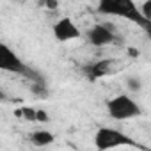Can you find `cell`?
<instances>
[{
    "mask_svg": "<svg viewBox=\"0 0 151 151\" xmlns=\"http://www.w3.org/2000/svg\"><path fill=\"white\" fill-rule=\"evenodd\" d=\"M32 93L34 94H37V96H41V98H45L46 94H48V91H46V86H45V82H39V84H32Z\"/></svg>",
    "mask_w": 151,
    "mask_h": 151,
    "instance_id": "obj_10",
    "label": "cell"
},
{
    "mask_svg": "<svg viewBox=\"0 0 151 151\" xmlns=\"http://www.w3.org/2000/svg\"><path fill=\"white\" fill-rule=\"evenodd\" d=\"M48 119H50V117L46 116L45 110H37V121H39V123H46Z\"/></svg>",
    "mask_w": 151,
    "mask_h": 151,
    "instance_id": "obj_13",
    "label": "cell"
},
{
    "mask_svg": "<svg viewBox=\"0 0 151 151\" xmlns=\"http://www.w3.org/2000/svg\"><path fill=\"white\" fill-rule=\"evenodd\" d=\"M96 9L101 14H110V16L123 18V20L135 23L147 34V37H151V22L144 18L140 7L133 0H101Z\"/></svg>",
    "mask_w": 151,
    "mask_h": 151,
    "instance_id": "obj_1",
    "label": "cell"
},
{
    "mask_svg": "<svg viewBox=\"0 0 151 151\" xmlns=\"http://www.w3.org/2000/svg\"><path fill=\"white\" fill-rule=\"evenodd\" d=\"M52 34L59 43H68V41H77L82 37V30L78 29V25L75 23L69 16H62L59 18L53 25H52Z\"/></svg>",
    "mask_w": 151,
    "mask_h": 151,
    "instance_id": "obj_7",
    "label": "cell"
},
{
    "mask_svg": "<svg viewBox=\"0 0 151 151\" xmlns=\"http://www.w3.org/2000/svg\"><path fill=\"white\" fill-rule=\"evenodd\" d=\"M93 142H94L96 151H112V149L124 147V146L137 147V142L128 133H124L117 128H110V126H100L94 132Z\"/></svg>",
    "mask_w": 151,
    "mask_h": 151,
    "instance_id": "obj_3",
    "label": "cell"
},
{
    "mask_svg": "<svg viewBox=\"0 0 151 151\" xmlns=\"http://www.w3.org/2000/svg\"><path fill=\"white\" fill-rule=\"evenodd\" d=\"M18 116H23L29 121H37V110H34V109H22V110H18Z\"/></svg>",
    "mask_w": 151,
    "mask_h": 151,
    "instance_id": "obj_11",
    "label": "cell"
},
{
    "mask_svg": "<svg viewBox=\"0 0 151 151\" xmlns=\"http://www.w3.org/2000/svg\"><path fill=\"white\" fill-rule=\"evenodd\" d=\"M119 69H121V62L117 59L107 57V59H98L93 64L86 66L84 68V73H86V77L91 82H96V80H101L105 77H110V75L117 73Z\"/></svg>",
    "mask_w": 151,
    "mask_h": 151,
    "instance_id": "obj_5",
    "label": "cell"
},
{
    "mask_svg": "<svg viewBox=\"0 0 151 151\" xmlns=\"http://www.w3.org/2000/svg\"><path fill=\"white\" fill-rule=\"evenodd\" d=\"M0 69L7 71V73H14V75H22V77L32 80L34 84L45 82L41 75L36 69H32L29 64H25L22 60V57L14 50H11L6 43L0 45Z\"/></svg>",
    "mask_w": 151,
    "mask_h": 151,
    "instance_id": "obj_2",
    "label": "cell"
},
{
    "mask_svg": "<svg viewBox=\"0 0 151 151\" xmlns=\"http://www.w3.org/2000/svg\"><path fill=\"white\" fill-rule=\"evenodd\" d=\"M89 45L96 46V48H103V46H109V45H114L117 43V34L114 30V27L110 23H96L93 25L87 34H86Z\"/></svg>",
    "mask_w": 151,
    "mask_h": 151,
    "instance_id": "obj_6",
    "label": "cell"
},
{
    "mask_svg": "<svg viewBox=\"0 0 151 151\" xmlns=\"http://www.w3.org/2000/svg\"><path fill=\"white\" fill-rule=\"evenodd\" d=\"M53 140H55V135L52 132H48L46 128H37V130H34L30 133V142L34 146H37V147H46Z\"/></svg>",
    "mask_w": 151,
    "mask_h": 151,
    "instance_id": "obj_8",
    "label": "cell"
},
{
    "mask_svg": "<svg viewBox=\"0 0 151 151\" xmlns=\"http://www.w3.org/2000/svg\"><path fill=\"white\" fill-rule=\"evenodd\" d=\"M105 107H107V114L114 121H130V119H135V117L142 116L140 105L130 94H124V93L109 98Z\"/></svg>",
    "mask_w": 151,
    "mask_h": 151,
    "instance_id": "obj_4",
    "label": "cell"
},
{
    "mask_svg": "<svg viewBox=\"0 0 151 151\" xmlns=\"http://www.w3.org/2000/svg\"><path fill=\"white\" fill-rule=\"evenodd\" d=\"M140 11H142L144 18H146L147 22H151V0H146V2H142Z\"/></svg>",
    "mask_w": 151,
    "mask_h": 151,
    "instance_id": "obj_12",
    "label": "cell"
},
{
    "mask_svg": "<svg viewBox=\"0 0 151 151\" xmlns=\"http://www.w3.org/2000/svg\"><path fill=\"white\" fill-rule=\"evenodd\" d=\"M126 86H128V91L132 93H139L142 89V80L139 77H128L126 78Z\"/></svg>",
    "mask_w": 151,
    "mask_h": 151,
    "instance_id": "obj_9",
    "label": "cell"
}]
</instances>
